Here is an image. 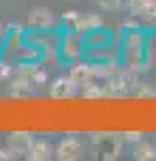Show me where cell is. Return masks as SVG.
Wrapping results in <instances>:
<instances>
[{
    "instance_id": "22",
    "label": "cell",
    "mask_w": 156,
    "mask_h": 161,
    "mask_svg": "<svg viewBox=\"0 0 156 161\" xmlns=\"http://www.w3.org/2000/svg\"><path fill=\"white\" fill-rule=\"evenodd\" d=\"M0 39H7V28H4L2 22H0Z\"/></svg>"
},
{
    "instance_id": "5",
    "label": "cell",
    "mask_w": 156,
    "mask_h": 161,
    "mask_svg": "<svg viewBox=\"0 0 156 161\" xmlns=\"http://www.w3.org/2000/svg\"><path fill=\"white\" fill-rule=\"evenodd\" d=\"M69 75H71V80L79 88H84V86H88V84L96 82L92 60H88V58H81V60H77V62H71V71H69Z\"/></svg>"
},
{
    "instance_id": "1",
    "label": "cell",
    "mask_w": 156,
    "mask_h": 161,
    "mask_svg": "<svg viewBox=\"0 0 156 161\" xmlns=\"http://www.w3.org/2000/svg\"><path fill=\"white\" fill-rule=\"evenodd\" d=\"M145 30L143 28H131L122 32V43H120V60L124 67H128L137 73H145Z\"/></svg>"
},
{
    "instance_id": "10",
    "label": "cell",
    "mask_w": 156,
    "mask_h": 161,
    "mask_svg": "<svg viewBox=\"0 0 156 161\" xmlns=\"http://www.w3.org/2000/svg\"><path fill=\"white\" fill-rule=\"evenodd\" d=\"M54 153H56V146L45 140V137H34V142H32V146L28 150V155H26V159L30 161H47L54 157Z\"/></svg>"
},
{
    "instance_id": "3",
    "label": "cell",
    "mask_w": 156,
    "mask_h": 161,
    "mask_svg": "<svg viewBox=\"0 0 156 161\" xmlns=\"http://www.w3.org/2000/svg\"><path fill=\"white\" fill-rule=\"evenodd\" d=\"M26 24L30 26V30H58L60 17L49 7H32L26 15Z\"/></svg>"
},
{
    "instance_id": "12",
    "label": "cell",
    "mask_w": 156,
    "mask_h": 161,
    "mask_svg": "<svg viewBox=\"0 0 156 161\" xmlns=\"http://www.w3.org/2000/svg\"><path fill=\"white\" fill-rule=\"evenodd\" d=\"M145 71L156 69V28L145 30V56H143Z\"/></svg>"
},
{
    "instance_id": "20",
    "label": "cell",
    "mask_w": 156,
    "mask_h": 161,
    "mask_svg": "<svg viewBox=\"0 0 156 161\" xmlns=\"http://www.w3.org/2000/svg\"><path fill=\"white\" fill-rule=\"evenodd\" d=\"M77 15H79V11H75V9H69V11L62 13V22L66 24V28H71V26H73V22L77 19Z\"/></svg>"
},
{
    "instance_id": "13",
    "label": "cell",
    "mask_w": 156,
    "mask_h": 161,
    "mask_svg": "<svg viewBox=\"0 0 156 161\" xmlns=\"http://www.w3.org/2000/svg\"><path fill=\"white\" fill-rule=\"evenodd\" d=\"M86 37V45L88 47H101V45H111V41H113V35L109 32L105 26H101V28H94V30H90Z\"/></svg>"
},
{
    "instance_id": "17",
    "label": "cell",
    "mask_w": 156,
    "mask_h": 161,
    "mask_svg": "<svg viewBox=\"0 0 156 161\" xmlns=\"http://www.w3.org/2000/svg\"><path fill=\"white\" fill-rule=\"evenodd\" d=\"M96 4L103 11H120L124 7V0H96Z\"/></svg>"
},
{
    "instance_id": "14",
    "label": "cell",
    "mask_w": 156,
    "mask_h": 161,
    "mask_svg": "<svg viewBox=\"0 0 156 161\" xmlns=\"http://www.w3.org/2000/svg\"><path fill=\"white\" fill-rule=\"evenodd\" d=\"M133 157L137 161H154L156 159V144L148 140H139L133 148Z\"/></svg>"
},
{
    "instance_id": "18",
    "label": "cell",
    "mask_w": 156,
    "mask_h": 161,
    "mask_svg": "<svg viewBox=\"0 0 156 161\" xmlns=\"http://www.w3.org/2000/svg\"><path fill=\"white\" fill-rule=\"evenodd\" d=\"M13 73H15V69L11 64L7 60H0V82H11Z\"/></svg>"
},
{
    "instance_id": "9",
    "label": "cell",
    "mask_w": 156,
    "mask_h": 161,
    "mask_svg": "<svg viewBox=\"0 0 156 161\" xmlns=\"http://www.w3.org/2000/svg\"><path fill=\"white\" fill-rule=\"evenodd\" d=\"M101 26H105L103 17H101V13H96V11L81 13V11H79V15H77V19L73 22L71 28H75V30H77V32H81V35H88L90 30L101 28Z\"/></svg>"
},
{
    "instance_id": "21",
    "label": "cell",
    "mask_w": 156,
    "mask_h": 161,
    "mask_svg": "<svg viewBox=\"0 0 156 161\" xmlns=\"http://www.w3.org/2000/svg\"><path fill=\"white\" fill-rule=\"evenodd\" d=\"M15 159V155H13V150L7 146V148H0V161H11Z\"/></svg>"
},
{
    "instance_id": "2",
    "label": "cell",
    "mask_w": 156,
    "mask_h": 161,
    "mask_svg": "<svg viewBox=\"0 0 156 161\" xmlns=\"http://www.w3.org/2000/svg\"><path fill=\"white\" fill-rule=\"evenodd\" d=\"M86 50H88V45H86V37L81 32H77L75 28H64L60 30V60L66 62V64H71V62H77L86 58Z\"/></svg>"
},
{
    "instance_id": "19",
    "label": "cell",
    "mask_w": 156,
    "mask_h": 161,
    "mask_svg": "<svg viewBox=\"0 0 156 161\" xmlns=\"http://www.w3.org/2000/svg\"><path fill=\"white\" fill-rule=\"evenodd\" d=\"M122 140L128 144H137L139 140H143V133L141 131H126V133H122Z\"/></svg>"
},
{
    "instance_id": "7",
    "label": "cell",
    "mask_w": 156,
    "mask_h": 161,
    "mask_svg": "<svg viewBox=\"0 0 156 161\" xmlns=\"http://www.w3.org/2000/svg\"><path fill=\"white\" fill-rule=\"evenodd\" d=\"M128 11L135 19L156 24V0H128Z\"/></svg>"
},
{
    "instance_id": "8",
    "label": "cell",
    "mask_w": 156,
    "mask_h": 161,
    "mask_svg": "<svg viewBox=\"0 0 156 161\" xmlns=\"http://www.w3.org/2000/svg\"><path fill=\"white\" fill-rule=\"evenodd\" d=\"M32 142H34V137L28 131H13V133L7 136V146L13 150L15 157H26L30 146H32Z\"/></svg>"
},
{
    "instance_id": "15",
    "label": "cell",
    "mask_w": 156,
    "mask_h": 161,
    "mask_svg": "<svg viewBox=\"0 0 156 161\" xmlns=\"http://www.w3.org/2000/svg\"><path fill=\"white\" fill-rule=\"evenodd\" d=\"M32 84H34V88H43L45 84H49L47 71H45V67H41L39 62L34 64V71H32Z\"/></svg>"
},
{
    "instance_id": "16",
    "label": "cell",
    "mask_w": 156,
    "mask_h": 161,
    "mask_svg": "<svg viewBox=\"0 0 156 161\" xmlns=\"http://www.w3.org/2000/svg\"><path fill=\"white\" fill-rule=\"evenodd\" d=\"M133 95L139 97V99H143V97H156V90H154V86H150L148 82H137L135 88H133Z\"/></svg>"
},
{
    "instance_id": "6",
    "label": "cell",
    "mask_w": 156,
    "mask_h": 161,
    "mask_svg": "<svg viewBox=\"0 0 156 161\" xmlns=\"http://www.w3.org/2000/svg\"><path fill=\"white\" fill-rule=\"evenodd\" d=\"M79 86L71 80V75H58L49 84V97L51 99H71L77 95Z\"/></svg>"
},
{
    "instance_id": "4",
    "label": "cell",
    "mask_w": 156,
    "mask_h": 161,
    "mask_svg": "<svg viewBox=\"0 0 156 161\" xmlns=\"http://www.w3.org/2000/svg\"><path fill=\"white\" fill-rule=\"evenodd\" d=\"M84 155V144L81 140L75 136H64L60 137V142L56 144V153H54V159L58 161H77Z\"/></svg>"
},
{
    "instance_id": "11",
    "label": "cell",
    "mask_w": 156,
    "mask_h": 161,
    "mask_svg": "<svg viewBox=\"0 0 156 161\" xmlns=\"http://www.w3.org/2000/svg\"><path fill=\"white\" fill-rule=\"evenodd\" d=\"M120 52L113 50L111 45H101V47H88L86 58L92 62H107V60H118Z\"/></svg>"
}]
</instances>
